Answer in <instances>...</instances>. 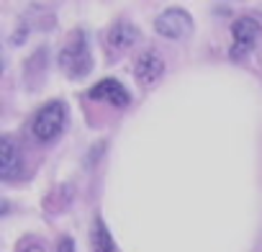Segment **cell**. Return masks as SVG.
I'll return each instance as SVG.
<instances>
[{
  "mask_svg": "<svg viewBox=\"0 0 262 252\" xmlns=\"http://www.w3.org/2000/svg\"><path fill=\"white\" fill-rule=\"evenodd\" d=\"M134 41H139V31L137 26H131L128 21H118L111 26L108 36H105V44H108V52L116 57V54H123L126 49L134 47Z\"/></svg>",
  "mask_w": 262,
  "mask_h": 252,
  "instance_id": "cell-7",
  "label": "cell"
},
{
  "mask_svg": "<svg viewBox=\"0 0 262 252\" xmlns=\"http://www.w3.org/2000/svg\"><path fill=\"white\" fill-rule=\"evenodd\" d=\"M155 29L165 39H185L193 31V21H190V16L183 8H167L165 13L157 16Z\"/></svg>",
  "mask_w": 262,
  "mask_h": 252,
  "instance_id": "cell-4",
  "label": "cell"
},
{
  "mask_svg": "<svg viewBox=\"0 0 262 252\" xmlns=\"http://www.w3.org/2000/svg\"><path fill=\"white\" fill-rule=\"evenodd\" d=\"M257 36H259V24H257V18H252V16L236 18V21L231 24V39H234V41H231V47H229V57H231L234 62L244 59V57L254 49Z\"/></svg>",
  "mask_w": 262,
  "mask_h": 252,
  "instance_id": "cell-3",
  "label": "cell"
},
{
  "mask_svg": "<svg viewBox=\"0 0 262 252\" xmlns=\"http://www.w3.org/2000/svg\"><path fill=\"white\" fill-rule=\"evenodd\" d=\"M59 67L67 72V77L77 80V77H85L93 67V59H90V49H88V41H85V34L75 31L67 44L62 47L59 52Z\"/></svg>",
  "mask_w": 262,
  "mask_h": 252,
  "instance_id": "cell-2",
  "label": "cell"
},
{
  "mask_svg": "<svg viewBox=\"0 0 262 252\" xmlns=\"http://www.w3.org/2000/svg\"><path fill=\"white\" fill-rule=\"evenodd\" d=\"M90 247H93V252H116V244H113V239H111V234H108V229L100 219H95V224H93Z\"/></svg>",
  "mask_w": 262,
  "mask_h": 252,
  "instance_id": "cell-9",
  "label": "cell"
},
{
  "mask_svg": "<svg viewBox=\"0 0 262 252\" xmlns=\"http://www.w3.org/2000/svg\"><path fill=\"white\" fill-rule=\"evenodd\" d=\"M18 252H47L41 244H26L24 249H18Z\"/></svg>",
  "mask_w": 262,
  "mask_h": 252,
  "instance_id": "cell-11",
  "label": "cell"
},
{
  "mask_svg": "<svg viewBox=\"0 0 262 252\" xmlns=\"http://www.w3.org/2000/svg\"><path fill=\"white\" fill-rule=\"evenodd\" d=\"M64 121H67V106L62 100H49L31 118V134H34L36 142L47 144V142H52L62 134Z\"/></svg>",
  "mask_w": 262,
  "mask_h": 252,
  "instance_id": "cell-1",
  "label": "cell"
},
{
  "mask_svg": "<svg viewBox=\"0 0 262 252\" xmlns=\"http://www.w3.org/2000/svg\"><path fill=\"white\" fill-rule=\"evenodd\" d=\"M88 98H93V100H103V103H111V106H116V108H126V106L131 103L128 90H126L118 80H113V77H105V80L95 82V85L88 90Z\"/></svg>",
  "mask_w": 262,
  "mask_h": 252,
  "instance_id": "cell-5",
  "label": "cell"
},
{
  "mask_svg": "<svg viewBox=\"0 0 262 252\" xmlns=\"http://www.w3.org/2000/svg\"><path fill=\"white\" fill-rule=\"evenodd\" d=\"M57 252H75V244H72V239L70 237H64L62 242H59V249Z\"/></svg>",
  "mask_w": 262,
  "mask_h": 252,
  "instance_id": "cell-10",
  "label": "cell"
},
{
  "mask_svg": "<svg viewBox=\"0 0 262 252\" xmlns=\"http://www.w3.org/2000/svg\"><path fill=\"white\" fill-rule=\"evenodd\" d=\"M18 170H21V152L11 139H3V144H0V178L11 180L18 175Z\"/></svg>",
  "mask_w": 262,
  "mask_h": 252,
  "instance_id": "cell-8",
  "label": "cell"
},
{
  "mask_svg": "<svg viewBox=\"0 0 262 252\" xmlns=\"http://www.w3.org/2000/svg\"><path fill=\"white\" fill-rule=\"evenodd\" d=\"M162 72H165V62H162V57H160L157 52H152V49L142 52V54L137 57V62H134V77H137L142 85H155V82L162 77Z\"/></svg>",
  "mask_w": 262,
  "mask_h": 252,
  "instance_id": "cell-6",
  "label": "cell"
}]
</instances>
